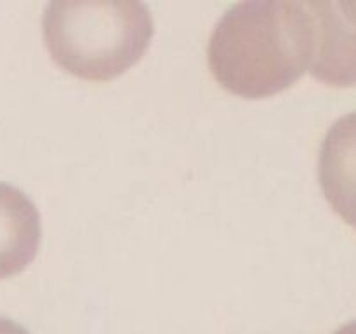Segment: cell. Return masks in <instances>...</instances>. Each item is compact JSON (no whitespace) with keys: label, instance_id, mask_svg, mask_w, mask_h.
Masks as SVG:
<instances>
[{"label":"cell","instance_id":"cell-3","mask_svg":"<svg viewBox=\"0 0 356 334\" xmlns=\"http://www.w3.org/2000/svg\"><path fill=\"white\" fill-rule=\"evenodd\" d=\"M305 6L312 49L308 72L329 86H356V3L312 0Z\"/></svg>","mask_w":356,"mask_h":334},{"label":"cell","instance_id":"cell-1","mask_svg":"<svg viewBox=\"0 0 356 334\" xmlns=\"http://www.w3.org/2000/svg\"><path fill=\"white\" fill-rule=\"evenodd\" d=\"M305 2L254 0L229 7L212 30L207 59L214 79L238 96L268 97L309 68Z\"/></svg>","mask_w":356,"mask_h":334},{"label":"cell","instance_id":"cell-2","mask_svg":"<svg viewBox=\"0 0 356 334\" xmlns=\"http://www.w3.org/2000/svg\"><path fill=\"white\" fill-rule=\"evenodd\" d=\"M42 33L63 70L104 82L143 58L155 23L148 6L134 0H56L45 7Z\"/></svg>","mask_w":356,"mask_h":334},{"label":"cell","instance_id":"cell-6","mask_svg":"<svg viewBox=\"0 0 356 334\" xmlns=\"http://www.w3.org/2000/svg\"><path fill=\"white\" fill-rule=\"evenodd\" d=\"M0 334H30L24 327H21L19 324L13 322L10 319L6 317H0Z\"/></svg>","mask_w":356,"mask_h":334},{"label":"cell","instance_id":"cell-4","mask_svg":"<svg viewBox=\"0 0 356 334\" xmlns=\"http://www.w3.org/2000/svg\"><path fill=\"white\" fill-rule=\"evenodd\" d=\"M318 180L334 211L356 228V111L337 118L323 138Z\"/></svg>","mask_w":356,"mask_h":334},{"label":"cell","instance_id":"cell-7","mask_svg":"<svg viewBox=\"0 0 356 334\" xmlns=\"http://www.w3.org/2000/svg\"><path fill=\"white\" fill-rule=\"evenodd\" d=\"M334 334H356V320L350 324H344V326L339 327Z\"/></svg>","mask_w":356,"mask_h":334},{"label":"cell","instance_id":"cell-5","mask_svg":"<svg viewBox=\"0 0 356 334\" xmlns=\"http://www.w3.org/2000/svg\"><path fill=\"white\" fill-rule=\"evenodd\" d=\"M40 214L26 193L0 183V278L23 271L40 246Z\"/></svg>","mask_w":356,"mask_h":334}]
</instances>
